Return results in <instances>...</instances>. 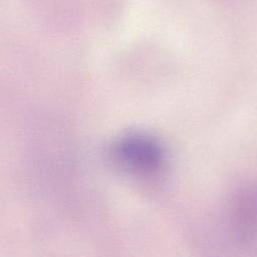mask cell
Listing matches in <instances>:
<instances>
[{
    "mask_svg": "<svg viewBox=\"0 0 257 257\" xmlns=\"http://www.w3.org/2000/svg\"><path fill=\"white\" fill-rule=\"evenodd\" d=\"M115 149L123 163L142 171L157 169L163 160V152L159 144L145 135H128L118 142Z\"/></svg>",
    "mask_w": 257,
    "mask_h": 257,
    "instance_id": "cell-1",
    "label": "cell"
}]
</instances>
